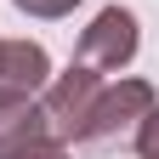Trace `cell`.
I'll list each match as a JSON object with an SVG mask.
<instances>
[{"label": "cell", "instance_id": "obj_1", "mask_svg": "<svg viewBox=\"0 0 159 159\" xmlns=\"http://www.w3.org/2000/svg\"><path fill=\"white\" fill-rule=\"evenodd\" d=\"M108 74H97L85 63H68L63 74L46 80V91H40V114H46V131L57 136V142H85V119H91V102L97 91H102Z\"/></svg>", "mask_w": 159, "mask_h": 159}, {"label": "cell", "instance_id": "obj_2", "mask_svg": "<svg viewBox=\"0 0 159 159\" xmlns=\"http://www.w3.org/2000/svg\"><path fill=\"white\" fill-rule=\"evenodd\" d=\"M136 46H142L136 11H131V6H102L85 29H80L74 63H85V68H97V74H119V68H131Z\"/></svg>", "mask_w": 159, "mask_h": 159}, {"label": "cell", "instance_id": "obj_3", "mask_svg": "<svg viewBox=\"0 0 159 159\" xmlns=\"http://www.w3.org/2000/svg\"><path fill=\"white\" fill-rule=\"evenodd\" d=\"M159 102L148 80H102V91H97L91 102V119H85V142L80 148H102L114 142V136H131L136 119H142L148 108Z\"/></svg>", "mask_w": 159, "mask_h": 159}, {"label": "cell", "instance_id": "obj_4", "mask_svg": "<svg viewBox=\"0 0 159 159\" xmlns=\"http://www.w3.org/2000/svg\"><path fill=\"white\" fill-rule=\"evenodd\" d=\"M51 80V57L40 40H0V97H40Z\"/></svg>", "mask_w": 159, "mask_h": 159}, {"label": "cell", "instance_id": "obj_5", "mask_svg": "<svg viewBox=\"0 0 159 159\" xmlns=\"http://www.w3.org/2000/svg\"><path fill=\"white\" fill-rule=\"evenodd\" d=\"M46 131V114H40V97H0V159L40 142Z\"/></svg>", "mask_w": 159, "mask_h": 159}, {"label": "cell", "instance_id": "obj_6", "mask_svg": "<svg viewBox=\"0 0 159 159\" xmlns=\"http://www.w3.org/2000/svg\"><path fill=\"white\" fill-rule=\"evenodd\" d=\"M131 136H136V159H159V102L136 119V131H131Z\"/></svg>", "mask_w": 159, "mask_h": 159}, {"label": "cell", "instance_id": "obj_7", "mask_svg": "<svg viewBox=\"0 0 159 159\" xmlns=\"http://www.w3.org/2000/svg\"><path fill=\"white\" fill-rule=\"evenodd\" d=\"M23 17H40V23H57V17H68L80 0H11Z\"/></svg>", "mask_w": 159, "mask_h": 159}, {"label": "cell", "instance_id": "obj_8", "mask_svg": "<svg viewBox=\"0 0 159 159\" xmlns=\"http://www.w3.org/2000/svg\"><path fill=\"white\" fill-rule=\"evenodd\" d=\"M6 159H74V153H68V142H57V136H40V142L17 148V153H6Z\"/></svg>", "mask_w": 159, "mask_h": 159}]
</instances>
